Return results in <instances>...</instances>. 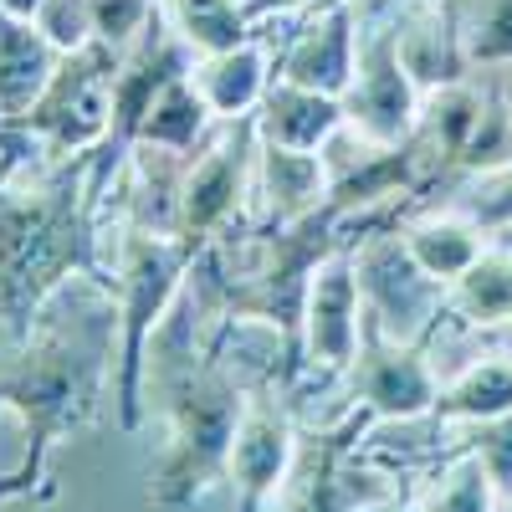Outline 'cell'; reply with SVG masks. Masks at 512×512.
Wrapping results in <instances>:
<instances>
[{"label": "cell", "instance_id": "cell-1", "mask_svg": "<svg viewBox=\"0 0 512 512\" xmlns=\"http://www.w3.org/2000/svg\"><path fill=\"white\" fill-rule=\"evenodd\" d=\"M118 364V308L113 292L72 282L47 303L36 328L0 354V410H11L26 431L21 466L0 477V502H52V456L77 431H88L113 390Z\"/></svg>", "mask_w": 512, "mask_h": 512}, {"label": "cell", "instance_id": "cell-2", "mask_svg": "<svg viewBox=\"0 0 512 512\" xmlns=\"http://www.w3.org/2000/svg\"><path fill=\"white\" fill-rule=\"evenodd\" d=\"M205 328H216V313L195 282L175 297V308L149 333L144 354V415L154 410L169 425L164 461L154 466L149 497L159 507H190L216 477H226V456L246 410V384L236 369L210 349Z\"/></svg>", "mask_w": 512, "mask_h": 512}, {"label": "cell", "instance_id": "cell-3", "mask_svg": "<svg viewBox=\"0 0 512 512\" xmlns=\"http://www.w3.org/2000/svg\"><path fill=\"white\" fill-rule=\"evenodd\" d=\"M88 159H57L36 175L0 180V333L21 344L47 303L77 277L108 282L98 195Z\"/></svg>", "mask_w": 512, "mask_h": 512}, {"label": "cell", "instance_id": "cell-4", "mask_svg": "<svg viewBox=\"0 0 512 512\" xmlns=\"http://www.w3.org/2000/svg\"><path fill=\"white\" fill-rule=\"evenodd\" d=\"M195 267V251L180 236H159L144 226L118 221V246L103 256L108 292L118 308V364H113V410L118 431L134 436L144 425V354L149 333L164 323V313L175 308V297L185 292Z\"/></svg>", "mask_w": 512, "mask_h": 512}, {"label": "cell", "instance_id": "cell-5", "mask_svg": "<svg viewBox=\"0 0 512 512\" xmlns=\"http://www.w3.org/2000/svg\"><path fill=\"white\" fill-rule=\"evenodd\" d=\"M349 251H354V277L364 297V328L390 338V344H431L451 303H446V287L425 277V267L410 256L405 231L374 216L359 226Z\"/></svg>", "mask_w": 512, "mask_h": 512}, {"label": "cell", "instance_id": "cell-6", "mask_svg": "<svg viewBox=\"0 0 512 512\" xmlns=\"http://www.w3.org/2000/svg\"><path fill=\"white\" fill-rule=\"evenodd\" d=\"M123 52H113L108 41H88L82 52L62 57L52 82L41 88V98L21 118H0L21 128V134L47 154V159H82L98 154L113 123V77H118Z\"/></svg>", "mask_w": 512, "mask_h": 512}, {"label": "cell", "instance_id": "cell-7", "mask_svg": "<svg viewBox=\"0 0 512 512\" xmlns=\"http://www.w3.org/2000/svg\"><path fill=\"white\" fill-rule=\"evenodd\" d=\"M256 118L216 123L190 164L180 185V221L175 236L200 256L210 241H221L236 221H251V185H256Z\"/></svg>", "mask_w": 512, "mask_h": 512}, {"label": "cell", "instance_id": "cell-8", "mask_svg": "<svg viewBox=\"0 0 512 512\" xmlns=\"http://www.w3.org/2000/svg\"><path fill=\"white\" fill-rule=\"evenodd\" d=\"M369 425L374 415L354 405L338 425L297 436V461L267 512H354L359 502L390 492V472L359 451Z\"/></svg>", "mask_w": 512, "mask_h": 512}, {"label": "cell", "instance_id": "cell-9", "mask_svg": "<svg viewBox=\"0 0 512 512\" xmlns=\"http://www.w3.org/2000/svg\"><path fill=\"white\" fill-rule=\"evenodd\" d=\"M420 108H425V93L415 88L410 67L400 62L390 16H364L359 67H354V82L344 93V123L359 139H369L374 149H400L415 134Z\"/></svg>", "mask_w": 512, "mask_h": 512}, {"label": "cell", "instance_id": "cell-10", "mask_svg": "<svg viewBox=\"0 0 512 512\" xmlns=\"http://www.w3.org/2000/svg\"><path fill=\"white\" fill-rule=\"evenodd\" d=\"M303 369L323 374V379H349V369L364 354V297H359V277H354V251L338 246L308 277V297H303Z\"/></svg>", "mask_w": 512, "mask_h": 512}, {"label": "cell", "instance_id": "cell-11", "mask_svg": "<svg viewBox=\"0 0 512 512\" xmlns=\"http://www.w3.org/2000/svg\"><path fill=\"white\" fill-rule=\"evenodd\" d=\"M297 461V425L272 395V379L246 395L236 441L226 456V482L236 487V512H267Z\"/></svg>", "mask_w": 512, "mask_h": 512}, {"label": "cell", "instance_id": "cell-12", "mask_svg": "<svg viewBox=\"0 0 512 512\" xmlns=\"http://www.w3.org/2000/svg\"><path fill=\"white\" fill-rule=\"evenodd\" d=\"M349 390L374 420H420L436 410L441 374L425 344H390L364 328V354L349 369Z\"/></svg>", "mask_w": 512, "mask_h": 512}, {"label": "cell", "instance_id": "cell-13", "mask_svg": "<svg viewBox=\"0 0 512 512\" xmlns=\"http://www.w3.org/2000/svg\"><path fill=\"white\" fill-rule=\"evenodd\" d=\"M359 36H364L359 6H313L308 16H297V31L277 57V77L344 98L359 67Z\"/></svg>", "mask_w": 512, "mask_h": 512}, {"label": "cell", "instance_id": "cell-14", "mask_svg": "<svg viewBox=\"0 0 512 512\" xmlns=\"http://www.w3.org/2000/svg\"><path fill=\"white\" fill-rule=\"evenodd\" d=\"M374 16H390L400 62L410 67L415 88L425 98L451 88V82L472 77V67H466V57H461V36H456V21H451L446 0H395V6H384Z\"/></svg>", "mask_w": 512, "mask_h": 512}, {"label": "cell", "instance_id": "cell-15", "mask_svg": "<svg viewBox=\"0 0 512 512\" xmlns=\"http://www.w3.org/2000/svg\"><path fill=\"white\" fill-rule=\"evenodd\" d=\"M333 195L323 154L256 144V185H251V226H292L323 210Z\"/></svg>", "mask_w": 512, "mask_h": 512}, {"label": "cell", "instance_id": "cell-16", "mask_svg": "<svg viewBox=\"0 0 512 512\" xmlns=\"http://www.w3.org/2000/svg\"><path fill=\"white\" fill-rule=\"evenodd\" d=\"M190 82H195V93L205 98V108L216 113V123L251 118L256 108H262L267 88L277 82V52L267 47L262 36H251V41H241V47H231V52L195 57Z\"/></svg>", "mask_w": 512, "mask_h": 512}, {"label": "cell", "instance_id": "cell-17", "mask_svg": "<svg viewBox=\"0 0 512 512\" xmlns=\"http://www.w3.org/2000/svg\"><path fill=\"white\" fill-rule=\"evenodd\" d=\"M256 118V139L262 144H282V149H303V154H323V144L344 128V98L333 93H313L297 82H272Z\"/></svg>", "mask_w": 512, "mask_h": 512}, {"label": "cell", "instance_id": "cell-18", "mask_svg": "<svg viewBox=\"0 0 512 512\" xmlns=\"http://www.w3.org/2000/svg\"><path fill=\"white\" fill-rule=\"evenodd\" d=\"M62 67V52L31 21L0 11V118H21Z\"/></svg>", "mask_w": 512, "mask_h": 512}, {"label": "cell", "instance_id": "cell-19", "mask_svg": "<svg viewBox=\"0 0 512 512\" xmlns=\"http://www.w3.org/2000/svg\"><path fill=\"white\" fill-rule=\"evenodd\" d=\"M400 231H405L410 256L425 267V277H436L441 287H451L487 251V231L466 210H425V216L405 221Z\"/></svg>", "mask_w": 512, "mask_h": 512}, {"label": "cell", "instance_id": "cell-20", "mask_svg": "<svg viewBox=\"0 0 512 512\" xmlns=\"http://www.w3.org/2000/svg\"><path fill=\"white\" fill-rule=\"evenodd\" d=\"M451 318L466 328H512V251L487 246L472 267L446 287Z\"/></svg>", "mask_w": 512, "mask_h": 512}, {"label": "cell", "instance_id": "cell-21", "mask_svg": "<svg viewBox=\"0 0 512 512\" xmlns=\"http://www.w3.org/2000/svg\"><path fill=\"white\" fill-rule=\"evenodd\" d=\"M159 11H164L169 31H175L195 57L231 52V47L256 36L246 0H159Z\"/></svg>", "mask_w": 512, "mask_h": 512}, {"label": "cell", "instance_id": "cell-22", "mask_svg": "<svg viewBox=\"0 0 512 512\" xmlns=\"http://www.w3.org/2000/svg\"><path fill=\"white\" fill-rule=\"evenodd\" d=\"M512 410V359H477L441 379L436 415L451 425H482Z\"/></svg>", "mask_w": 512, "mask_h": 512}, {"label": "cell", "instance_id": "cell-23", "mask_svg": "<svg viewBox=\"0 0 512 512\" xmlns=\"http://www.w3.org/2000/svg\"><path fill=\"white\" fill-rule=\"evenodd\" d=\"M502 492L487 472V461L477 451H451L431 466V477L415 487V507L420 512H497Z\"/></svg>", "mask_w": 512, "mask_h": 512}, {"label": "cell", "instance_id": "cell-24", "mask_svg": "<svg viewBox=\"0 0 512 512\" xmlns=\"http://www.w3.org/2000/svg\"><path fill=\"white\" fill-rule=\"evenodd\" d=\"M210 134H216V113L205 108V98L195 93L190 72L175 77L169 88L154 98L144 128H139V144H154V149H175V154H195Z\"/></svg>", "mask_w": 512, "mask_h": 512}, {"label": "cell", "instance_id": "cell-25", "mask_svg": "<svg viewBox=\"0 0 512 512\" xmlns=\"http://www.w3.org/2000/svg\"><path fill=\"white\" fill-rule=\"evenodd\" d=\"M472 72L512 67V0H446Z\"/></svg>", "mask_w": 512, "mask_h": 512}, {"label": "cell", "instance_id": "cell-26", "mask_svg": "<svg viewBox=\"0 0 512 512\" xmlns=\"http://www.w3.org/2000/svg\"><path fill=\"white\" fill-rule=\"evenodd\" d=\"M31 26L52 41V47L62 52V57H72V52H82L88 41H98V26H93V0H47L36 16H31Z\"/></svg>", "mask_w": 512, "mask_h": 512}, {"label": "cell", "instance_id": "cell-27", "mask_svg": "<svg viewBox=\"0 0 512 512\" xmlns=\"http://www.w3.org/2000/svg\"><path fill=\"white\" fill-rule=\"evenodd\" d=\"M477 451L487 461V472L497 482L502 497H512V410L497 415V420H482V425H466V436L451 441V451Z\"/></svg>", "mask_w": 512, "mask_h": 512}, {"label": "cell", "instance_id": "cell-28", "mask_svg": "<svg viewBox=\"0 0 512 512\" xmlns=\"http://www.w3.org/2000/svg\"><path fill=\"white\" fill-rule=\"evenodd\" d=\"M159 16V0H93V26L98 41H108L113 52H128L139 41V31Z\"/></svg>", "mask_w": 512, "mask_h": 512}, {"label": "cell", "instance_id": "cell-29", "mask_svg": "<svg viewBox=\"0 0 512 512\" xmlns=\"http://www.w3.org/2000/svg\"><path fill=\"white\" fill-rule=\"evenodd\" d=\"M456 210H466L482 231H512V169H507V175L477 180L472 190L461 195Z\"/></svg>", "mask_w": 512, "mask_h": 512}, {"label": "cell", "instance_id": "cell-30", "mask_svg": "<svg viewBox=\"0 0 512 512\" xmlns=\"http://www.w3.org/2000/svg\"><path fill=\"white\" fill-rule=\"evenodd\" d=\"M313 6H323V0H251V21H262V16H308Z\"/></svg>", "mask_w": 512, "mask_h": 512}, {"label": "cell", "instance_id": "cell-31", "mask_svg": "<svg viewBox=\"0 0 512 512\" xmlns=\"http://www.w3.org/2000/svg\"><path fill=\"white\" fill-rule=\"evenodd\" d=\"M354 512H420V507H415V497H395V492H384V497L359 502Z\"/></svg>", "mask_w": 512, "mask_h": 512}, {"label": "cell", "instance_id": "cell-32", "mask_svg": "<svg viewBox=\"0 0 512 512\" xmlns=\"http://www.w3.org/2000/svg\"><path fill=\"white\" fill-rule=\"evenodd\" d=\"M41 6H47V0H0V11H6V16H16V21H31Z\"/></svg>", "mask_w": 512, "mask_h": 512}, {"label": "cell", "instance_id": "cell-33", "mask_svg": "<svg viewBox=\"0 0 512 512\" xmlns=\"http://www.w3.org/2000/svg\"><path fill=\"white\" fill-rule=\"evenodd\" d=\"M323 6H369V0H323Z\"/></svg>", "mask_w": 512, "mask_h": 512}, {"label": "cell", "instance_id": "cell-34", "mask_svg": "<svg viewBox=\"0 0 512 512\" xmlns=\"http://www.w3.org/2000/svg\"><path fill=\"white\" fill-rule=\"evenodd\" d=\"M502 77H507V88H512V67H502Z\"/></svg>", "mask_w": 512, "mask_h": 512}]
</instances>
